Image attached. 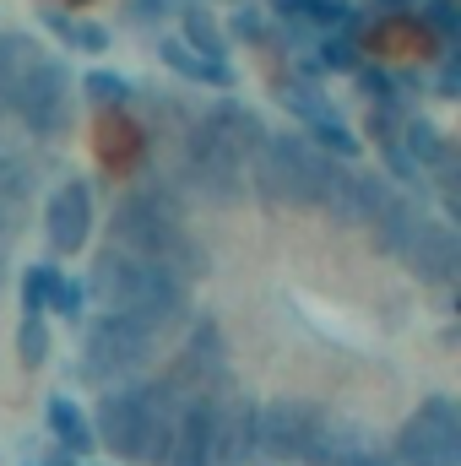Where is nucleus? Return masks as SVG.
<instances>
[{"mask_svg":"<svg viewBox=\"0 0 461 466\" xmlns=\"http://www.w3.org/2000/svg\"><path fill=\"white\" fill-rule=\"evenodd\" d=\"M44 228H49V244L60 255H77L87 244V228H93V190L82 179L60 185L55 201H49V212H44Z\"/></svg>","mask_w":461,"mask_h":466,"instance_id":"obj_9","label":"nucleus"},{"mask_svg":"<svg viewBox=\"0 0 461 466\" xmlns=\"http://www.w3.org/2000/svg\"><path fill=\"white\" fill-rule=\"evenodd\" d=\"M163 60H169L174 71H185V76H201V82H212V87H229V82H233L229 66H218L212 55H196V49H185L179 38H169V44H163Z\"/></svg>","mask_w":461,"mask_h":466,"instance_id":"obj_15","label":"nucleus"},{"mask_svg":"<svg viewBox=\"0 0 461 466\" xmlns=\"http://www.w3.org/2000/svg\"><path fill=\"white\" fill-rule=\"evenodd\" d=\"M136 5H158V11H163V5H174V0H136Z\"/></svg>","mask_w":461,"mask_h":466,"instance_id":"obj_26","label":"nucleus"},{"mask_svg":"<svg viewBox=\"0 0 461 466\" xmlns=\"http://www.w3.org/2000/svg\"><path fill=\"white\" fill-rule=\"evenodd\" d=\"M418 223H424V212H418L402 190H396L374 218H369V228H374V238H380V249H391V255H402V244L418 233Z\"/></svg>","mask_w":461,"mask_h":466,"instance_id":"obj_12","label":"nucleus"},{"mask_svg":"<svg viewBox=\"0 0 461 466\" xmlns=\"http://www.w3.org/2000/svg\"><path fill=\"white\" fill-rule=\"evenodd\" d=\"M185 49H196V55H223V33H218V22L207 16V11H190L185 16Z\"/></svg>","mask_w":461,"mask_h":466,"instance_id":"obj_20","label":"nucleus"},{"mask_svg":"<svg viewBox=\"0 0 461 466\" xmlns=\"http://www.w3.org/2000/svg\"><path fill=\"white\" fill-rule=\"evenodd\" d=\"M38 60H44V55H38L33 38H22V33H0V104H11L16 82H22Z\"/></svg>","mask_w":461,"mask_h":466,"instance_id":"obj_13","label":"nucleus"},{"mask_svg":"<svg viewBox=\"0 0 461 466\" xmlns=\"http://www.w3.org/2000/svg\"><path fill=\"white\" fill-rule=\"evenodd\" d=\"M98 152H104V163H115V168H125L130 157H136V125L130 119H104L98 125Z\"/></svg>","mask_w":461,"mask_h":466,"instance_id":"obj_16","label":"nucleus"},{"mask_svg":"<svg viewBox=\"0 0 461 466\" xmlns=\"http://www.w3.org/2000/svg\"><path fill=\"white\" fill-rule=\"evenodd\" d=\"M71 466H77V461H71Z\"/></svg>","mask_w":461,"mask_h":466,"instance_id":"obj_28","label":"nucleus"},{"mask_svg":"<svg viewBox=\"0 0 461 466\" xmlns=\"http://www.w3.org/2000/svg\"><path fill=\"white\" fill-rule=\"evenodd\" d=\"M11 104H16V115H22L27 130H38V136H60V130L71 125V76H66L55 60H38V66L16 82Z\"/></svg>","mask_w":461,"mask_h":466,"instance_id":"obj_6","label":"nucleus"},{"mask_svg":"<svg viewBox=\"0 0 461 466\" xmlns=\"http://www.w3.org/2000/svg\"><path fill=\"white\" fill-rule=\"evenodd\" d=\"M201 125H207V130H212V136L229 147L239 163H244V157H255V152H261V141H266V125L250 115V109H239V104H223V109H212V115L201 119Z\"/></svg>","mask_w":461,"mask_h":466,"instance_id":"obj_11","label":"nucleus"},{"mask_svg":"<svg viewBox=\"0 0 461 466\" xmlns=\"http://www.w3.org/2000/svg\"><path fill=\"white\" fill-rule=\"evenodd\" d=\"M326 412L310 401H266L255 407V456L271 461H310L321 445Z\"/></svg>","mask_w":461,"mask_h":466,"instance_id":"obj_5","label":"nucleus"},{"mask_svg":"<svg viewBox=\"0 0 461 466\" xmlns=\"http://www.w3.org/2000/svg\"><path fill=\"white\" fill-rule=\"evenodd\" d=\"M147 277H152V260H130L119 249H104L93 277H87V288L104 304V315H136L141 299H147Z\"/></svg>","mask_w":461,"mask_h":466,"instance_id":"obj_7","label":"nucleus"},{"mask_svg":"<svg viewBox=\"0 0 461 466\" xmlns=\"http://www.w3.org/2000/svg\"><path fill=\"white\" fill-rule=\"evenodd\" d=\"M33 196V163L0 147V201H27Z\"/></svg>","mask_w":461,"mask_h":466,"instance_id":"obj_19","label":"nucleus"},{"mask_svg":"<svg viewBox=\"0 0 461 466\" xmlns=\"http://www.w3.org/2000/svg\"><path fill=\"white\" fill-rule=\"evenodd\" d=\"M93 440H104V451H109L115 461H136V451H141V390H136V385L109 390V396L98 401Z\"/></svg>","mask_w":461,"mask_h":466,"instance_id":"obj_8","label":"nucleus"},{"mask_svg":"<svg viewBox=\"0 0 461 466\" xmlns=\"http://www.w3.org/2000/svg\"><path fill=\"white\" fill-rule=\"evenodd\" d=\"M391 456H396V466H461L456 401H446V396L424 401V407L402 423V434H396Z\"/></svg>","mask_w":461,"mask_h":466,"instance_id":"obj_4","label":"nucleus"},{"mask_svg":"<svg viewBox=\"0 0 461 466\" xmlns=\"http://www.w3.org/2000/svg\"><path fill=\"white\" fill-rule=\"evenodd\" d=\"M87 98L104 104V109H115V104L130 98V82H125V76H109V71H93V76H87Z\"/></svg>","mask_w":461,"mask_h":466,"instance_id":"obj_21","label":"nucleus"},{"mask_svg":"<svg viewBox=\"0 0 461 466\" xmlns=\"http://www.w3.org/2000/svg\"><path fill=\"white\" fill-rule=\"evenodd\" d=\"M49 277H55V266H27V282H22V309H27V315H44Z\"/></svg>","mask_w":461,"mask_h":466,"instance_id":"obj_23","label":"nucleus"},{"mask_svg":"<svg viewBox=\"0 0 461 466\" xmlns=\"http://www.w3.org/2000/svg\"><path fill=\"white\" fill-rule=\"evenodd\" d=\"M16 358H22L27 369L49 363V326H44V315H27V309H22V326H16Z\"/></svg>","mask_w":461,"mask_h":466,"instance_id":"obj_18","label":"nucleus"},{"mask_svg":"<svg viewBox=\"0 0 461 466\" xmlns=\"http://www.w3.org/2000/svg\"><path fill=\"white\" fill-rule=\"evenodd\" d=\"M55 33H66V38L82 44V49H104V33L87 27V22H66V16H55Z\"/></svg>","mask_w":461,"mask_h":466,"instance_id":"obj_24","label":"nucleus"},{"mask_svg":"<svg viewBox=\"0 0 461 466\" xmlns=\"http://www.w3.org/2000/svg\"><path fill=\"white\" fill-rule=\"evenodd\" d=\"M44 304H49V309H60L66 320H77V315H82V288H77L71 277H60V271H55V277H49V299H44Z\"/></svg>","mask_w":461,"mask_h":466,"instance_id":"obj_22","label":"nucleus"},{"mask_svg":"<svg viewBox=\"0 0 461 466\" xmlns=\"http://www.w3.org/2000/svg\"><path fill=\"white\" fill-rule=\"evenodd\" d=\"M179 233H185V223H179L174 196L152 185V190H130L115 207V218H109V249L130 255V260H163Z\"/></svg>","mask_w":461,"mask_h":466,"instance_id":"obj_2","label":"nucleus"},{"mask_svg":"<svg viewBox=\"0 0 461 466\" xmlns=\"http://www.w3.org/2000/svg\"><path fill=\"white\" fill-rule=\"evenodd\" d=\"M402 141H407L402 152H407L413 163H429V168H435V163H446V136H440L435 125H424V119H413V125L402 130Z\"/></svg>","mask_w":461,"mask_h":466,"instance_id":"obj_17","label":"nucleus"},{"mask_svg":"<svg viewBox=\"0 0 461 466\" xmlns=\"http://www.w3.org/2000/svg\"><path fill=\"white\" fill-rule=\"evenodd\" d=\"M49 429H55L60 451H71V456L93 451V423L82 418V407H77L71 396H55V401H49Z\"/></svg>","mask_w":461,"mask_h":466,"instance_id":"obj_14","label":"nucleus"},{"mask_svg":"<svg viewBox=\"0 0 461 466\" xmlns=\"http://www.w3.org/2000/svg\"><path fill=\"white\" fill-rule=\"evenodd\" d=\"M0 288H5V249H0Z\"/></svg>","mask_w":461,"mask_h":466,"instance_id":"obj_27","label":"nucleus"},{"mask_svg":"<svg viewBox=\"0 0 461 466\" xmlns=\"http://www.w3.org/2000/svg\"><path fill=\"white\" fill-rule=\"evenodd\" d=\"M402 260L424 282H451L456 277V233L440 228V223H418V233L402 244Z\"/></svg>","mask_w":461,"mask_h":466,"instance_id":"obj_10","label":"nucleus"},{"mask_svg":"<svg viewBox=\"0 0 461 466\" xmlns=\"http://www.w3.org/2000/svg\"><path fill=\"white\" fill-rule=\"evenodd\" d=\"M152 348H158V337L141 331L130 315H104V320H93V331H87L82 380L109 385V380H125V374H141V363L152 358Z\"/></svg>","mask_w":461,"mask_h":466,"instance_id":"obj_3","label":"nucleus"},{"mask_svg":"<svg viewBox=\"0 0 461 466\" xmlns=\"http://www.w3.org/2000/svg\"><path fill=\"white\" fill-rule=\"evenodd\" d=\"M5 238H11V212H5V201H0V249H5Z\"/></svg>","mask_w":461,"mask_h":466,"instance_id":"obj_25","label":"nucleus"},{"mask_svg":"<svg viewBox=\"0 0 461 466\" xmlns=\"http://www.w3.org/2000/svg\"><path fill=\"white\" fill-rule=\"evenodd\" d=\"M332 168H337V157H326L304 136H266L255 152V185L288 207H321Z\"/></svg>","mask_w":461,"mask_h":466,"instance_id":"obj_1","label":"nucleus"}]
</instances>
